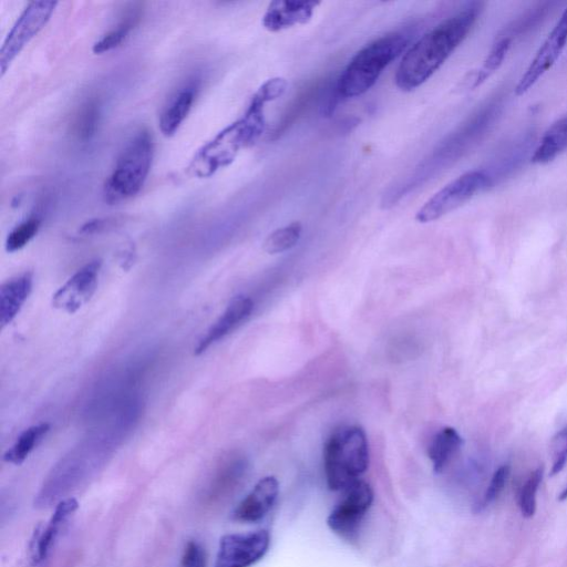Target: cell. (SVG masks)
I'll use <instances>...</instances> for the list:
<instances>
[{
	"label": "cell",
	"instance_id": "21",
	"mask_svg": "<svg viewBox=\"0 0 567 567\" xmlns=\"http://www.w3.org/2000/svg\"><path fill=\"white\" fill-rule=\"evenodd\" d=\"M50 430L49 424H40L26 429L14 446L6 451L4 460L12 465H23L30 453L39 445Z\"/></svg>",
	"mask_w": 567,
	"mask_h": 567
},
{
	"label": "cell",
	"instance_id": "19",
	"mask_svg": "<svg viewBox=\"0 0 567 567\" xmlns=\"http://www.w3.org/2000/svg\"><path fill=\"white\" fill-rule=\"evenodd\" d=\"M567 150V115L553 123L545 131L532 154L535 164H548Z\"/></svg>",
	"mask_w": 567,
	"mask_h": 567
},
{
	"label": "cell",
	"instance_id": "4",
	"mask_svg": "<svg viewBox=\"0 0 567 567\" xmlns=\"http://www.w3.org/2000/svg\"><path fill=\"white\" fill-rule=\"evenodd\" d=\"M328 488L345 490L367 471L369 448L365 431L360 427H345L334 432L324 451Z\"/></svg>",
	"mask_w": 567,
	"mask_h": 567
},
{
	"label": "cell",
	"instance_id": "24",
	"mask_svg": "<svg viewBox=\"0 0 567 567\" xmlns=\"http://www.w3.org/2000/svg\"><path fill=\"white\" fill-rule=\"evenodd\" d=\"M140 19L138 13H133L122 20L117 28L110 30L105 36L97 41L92 47V51L96 55L109 53V51L118 48L125 43L132 29L137 26Z\"/></svg>",
	"mask_w": 567,
	"mask_h": 567
},
{
	"label": "cell",
	"instance_id": "20",
	"mask_svg": "<svg viewBox=\"0 0 567 567\" xmlns=\"http://www.w3.org/2000/svg\"><path fill=\"white\" fill-rule=\"evenodd\" d=\"M462 438L456 429L443 428L432 439L428 455L437 473H441L462 446Z\"/></svg>",
	"mask_w": 567,
	"mask_h": 567
},
{
	"label": "cell",
	"instance_id": "26",
	"mask_svg": "<svg viewBox=\"0 0 567 567\" xmlns=\"http://www.w3.org/2000/svg\"><path fill=\"white\" fill-rule=\"evenodd\" d=\"M100 116L97 100H89L82 106L76 120V133L80 140L88 141L95 136Z\"/></svg>",
	"mask_w": 567,
	"mask_h": 567
},
{
	"label": "cell",
	"instance_id": "29",
	"mask_svg": "<svg viewBox=\"0 0 567 567\" xmlns=\"http://www.w3.org/2000/svg\"><path fill=\"white\" fill-rule=\"evenodd\" d=\"M553 466L551 476H556L565 467L567 462V427L555 436L552 442Z\"/></svg>",
	"mask_w": 567,
	"mask_h": 567
},
{
	"label": "cell",
	"instance_id": "25",
	"mask_svg": "<svg viewBox=\"0 0 567 567\" xmlns=\"http://www.w3.org/2000/svg\"><path fill=\"white\" fill-rule=\"evenodd\" d=\"M544 469L534 470L524 482L519 494V507L523 517L532 518L536 511V496L543 480Z\"/></svg>",
	"mask_w": 567,
	"mask_h": 567
},
{
	"label": "cell",
	"instance_id": "9",
	"mask_svg": "<svg viewBox=\"0 0 567 567\" xmlns=\"http://www.w3.org/2000/svg\"><path fill=\"white\" fill-rule=\"evenodd\" d=\"M271 535L265 530L226 534L220 541L214 567H251L270 549Z\"/></svg>",
	"mask_w": 567,
	"mask_h": 567
},
{
	"label": "cell",
	"instance_id": "2",
	"mask_svg": "<svg viewBox=\"0 0 567 567\" xmlns=\"http://www.w3.org/2000/svg\"><path fill=\"white\" fill-rule=\"evenodd\" d=\"M288 87L284 78L267 80L253 96L243 118L216 134L192 160L189 171L198 178H211L220 169L229 167L239 153L262 137L266 128L265 106L281 98Z\"/></svg>",
	"mask_w": 567,
	"mask_h": 567
},
{
	"label": "cell",
	"instance_id": "11",
	"mask_svg": "<svg viewBox=\"0 0 567 567\" xmlns=\"http://www.w3.org/2000/svg\"><path fill=\"white\" fill-rule=\"evenodd\" d=\"M101 261H92L68 282L61 286L53 296V306L67 314H75L95 295L98 287Z\"/></svg>",
	"mask_w": 567,
	"mask_h": 567
},
{
	"label": "cell",
	"instance_id": "17",
	"mask_svg": "<svg viewBox=\"0 0 567 567\" xmlns=\"http://www.w3.org/2000/svg\"><path fill=\"white\" fill-rule=\"evenodd\" d=\"M33 274L25 273L0 288V325L5 328L17 317L33 291Z\"/></svg>",
	"mask_w": 567,
	"mask_h": 567
},
{
	"label": "cell",
	"instance_id": "27",
	"mask_svg": "<svg viewBox=\"0 0 567 567\" xmlns=\"http://www.w3.org/2000/svg\"><path fill=\"white\" fill-rule=\"evenodd\" d=\"M41 221L38 218H30L20 223L10 232L6 240V250L8 253H15L23 250L24 247L34 239L40 229Z\"/></svg>",
	"mask_w": 567,
	"mask_h": 567
},
{
	"label": "cell",
	"instance_id": "22",
	"mask_svg": "<svg viewBox=\"0 0 567 567\" xmlns=\"http://www.w3.org/2000/svg\"><path fill=\"white\" fill-rule=\"evenodd\" d=\"M303 226L294 222L284 228L277 229L266 237L263 249L268 254H280L290 251L301 240Z\"/></svg>",
	"mask_w": 567,
	"mask_h": 567
},
{
	"label": "cell",
	"instance_id": "30",
	"mask_svg": "<svg viewBox=\"0 0 567 567\" xmlns=\"http://www.w3.org/2000/svg\"><path fill=\"white\" fill-rule=\"evenodd\" d=\"M181 564L182 567H205V553L198 542L191 541L185 546Z\"/></svg>",
	"mask_w": 567,
	"mask_h": 567
},
{
	"label": "cell",
	"instance_id": "3",
	"mask_svg": "<svg viewBox=\"0 0 567 567\" xmlns=\"http://www.w3.org/2000/svg\"><path fill=\"white\" fill-rule=\"evenodd\" d=\"M410 37L391 33L380 37L354 56L340 75L337 92L345 99L366 94L376 85L384 70L408 48Z\"/></svg>",
	"mask_w": 567,
	"mask_h": 567
},
{
	"label": "cell",
	"instance_id": "13",
	"mask_svg": "<svg viewBox=\"0 0 567 567\" xmlns=\"http://www.w3.org/2000/svg\"><path fill=\"white\" fill-rule=\"evenodd\" d=\"M278 494H280V484L276 478H263L237 505L233 512V519L244 523L261 521L273 509Z\"/></svg>",
	"mask_w": 567,
	"mask_h": 567
},
{
	"label": "cell",
	"instance_id": "7",
	"mask_svg": "<svg viewBox=\"0 0 567 567\" xmlns=\"http://www.w3.org/2000/svg\"><path fill=\"white\" fill-rule=\"evenodd\" d=\"M344 497L329 514V529L340 538L355 542L366 515L374 502V492L368 483L358 480L344 490Z\"/></svg>",
	"mask_w": 567,
	"mask_h": 567
},
{
	"label": "cell",
	"instance_id": "12",
	"mask_svg": "<svg viewBox=\"0 0 567 567\" xmlns=\"http://www.w3.org/2000/svg\"><path fill=\"white\" fill-rule=\"evenodd\" d=\"M319 5L321 3L313 0H276L268 6L263 26L268 32L278 33L297 25H306L311 22Z\"/></svg>",
	"mask_w": 567,
	"mask_h": 567
},
{
	"label": "cell",
	"instance_id": "18",
	"mask_svg": "<svg viewBox=\"0 0 567 567\" xmlns=\"http://www.w3.org/2000/svg\"><path fill=\"white\" fill-rule=\"evenodd\" d=\"M195 97H197V87L189 85L171 99L160 118V130L163 136L171 137L179 130L192 109Z\"/></svg>",
	"mask_w": 567,
	"mask_h": 567
},
{
	"label": "cell",
	"instance_id": "8",
	"mask_svg": "<svg viewBox=\"0 0 567 567\" xmlns=\"http://www.w3.org/2000/svg\"><path fill=\"white\" fill-rule=\"evenodd\" d=\"M57 2H33L19 16L0 49V70L2 76L17 56L49 22L57 7Z\"/></svg>",
	"mask_w": 567,
	"mask_h": 567
},
{
	"label": "cell",
	"instance_id": "14",
	"mask_svg": "<svg viewBox=\"0 0 567 567\" xmlns=\"http://www.w3.org/2000/svg\"><path fill=\"white\" fill-rule=\"evenodd\" d=\"M534 140L533 133H524L523 136L513 140L497 154L489 168L483 170L487 173L492 188L510 178L521 168L530 152L535 150L533 149Z\"/></svg>",
	"mask_w": 567,
	"mask_h": 567
},
{
	"label": "cell",
	"instance_id": "5",
	"mask_svg": "<svg viewBox=\"0 0 567 567\" xmlns=\"http://www.w3.org/2000/svg\"><path fill=\"white\" fill-rule=\"evenodd\" d=\"M152 160V138L148 131L142 130L120 154L116 167L103 188L105 201L112 205L136 197L148 179Z\"/></svg>",
	"mask_w": 567,
	"mask_h": 567
},
{
	"label": "cell",
	"instance_id": "32",
	"mask_svg": "<svg viewBox=\"0 0 567 567\" xmlns=\"http://www.w3.org/2000/svg\"><path fill=\"white\" fill-rule=\"evenodd\" d=\"M567 499V488L561 493L560 501H564Z\"/></svg>",
	"mask_w": 567,
	"mask_h": 567
},
{
	"label": "cell",
	"instance_id": "6",
	"mask_svg": "<svg viewBox=\"0 0 567 567\" xmlns=\"http://www.w3.org/2000/svg\"><path fill=\"white\" fill-rule=\"evenodd\" d=\"M490 188V179L483 170L462 174L422 205L416 214V220L422 224L435 222Z\"/></svg>",
	"mask_w": 567,
	"mask_h": 567
},
{
	"label": "cell",
	"instance_id": "1",
	"mask_svg": "<svg viewBox=\"0 0 567 567\" xmlns=\"http://www.w3.org/2000/svg\"><path fill=\"white\" fill-rule=\"evenodd\" d=\"M482 8L481 3H468L417 40L398 67L395 77L397 87L412 91L434 76L469 36Z\"/></svg>",
	"mask_w": 567,
	"mask_h": 567
},
{
	"label": "cell",
	"instance_id": "23",
	"mask_svg": "<svg viewBox=\"0 0 567 567\" xmlns=\"http://www.w3.org/2000/svg\"><path fill=\"white\" fill-rule=\"evenodd\" d=\"M512 45V38L504 36L493 45L486 60L483 61L481 68L477 71L476 77L472 80V88H477L487 81L503 65L505 58Z\"/></svg>",
	"mask_w": 567,
	"mask_h": 567
},
{
	"label": "cell",
	"instance_id": "16",
	"mask_svg": "<svg viewBox=\"0 0 567 567\" xmlns=\"http://www.w3.org/2000/svg\"><path fill=\"white\" fill-rule=\"evenodd\" d=\"M78 507V501L74 498L61 501L47 527L37 531L36 540L33 541V567H39L46 561L61 528Z\"/></svg>",
	"mask_w": 567,
	"mask_h": 567
},
{
	"label": "cell",
	"instance_id": "28",
	"mask_svg": "<svg viewBox=\"0 0 567 567\" xmlns=\"http://www.w3.org/2000/svg\"><path fill=\"white\" fill-rule=\"evenodd\" d=\"M510 470V466L505 465L494 472L489 487L486 493H484V497L481 502L482 508L488 507L489 504L493 503L500 497L505 486H507V482L510 477Z\"/></svg>",
	"mask_w": 567,
	"mask_h": 567
},
{
	"label": "cell",
	"instance_id": "15",
	"mask_svg": "<svg viewBox=\"0 0 567 567\" xmlns=\"http://www.w3.org/2000/svg\"><path fill=\"white\" fill-rule=\"evenodd\" d=\"M253 308L254 303L251 298L246 296L233 298L218 321L200 339L199 344L194 348V355L204 354L212 345L231 334L237 326H240L251 315Z\"/></svg>",
	"mask_w": 567,
	"mask_h": 567
},
{
	"label": "cell",
	"instance_id": "31",
	"mask_svg": "<svg viewBox=\"0 0 567 567\" xmlns=\"http://www.w3.org/2000/svg\"><path fill=\"white\" fill-rule=\"evenodd\" d=\"M119 222L118 219H95L86 222L84 225L81 226L79 233L85 235L97 234L101 232H105L112 228H115V225Z\"/></svg>",
	"mask_w": 567,
	"mask_h": 567
},
{
	"label": "cell",
	"instance_id": "10",
	"mask_svg": "<svg viewBox=\"0 0 567 567\" xmlns=\"http://www.w3.org/2000/svg\"><path fill=\"white\" fill-rule=\"evenodd\" d=\"M567 45V9L562 14L559 22L556 23L551 33L544 40L543 45L531 61L530 66L525 70L519 84L515 87V95L523 96L527 94L539 80L550 71L560 58Z\"/></svg>",
	"mask_w": 567,
	"mask_h": 567
}]
</instances>
